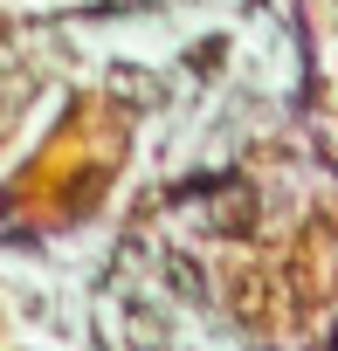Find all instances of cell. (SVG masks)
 <instances>
[{
	"instance_id": "obj_1",
	"label": "cell",
	"mask_w": 338,
	"mask_h": 351,
	"mask_svg": "<svg viewBox=\"0 0 338 351\" xmlns=\"http://www.w3.org/2000/svg\"><path fill=\"white\" fill-rule=\"evenodd\" d=\"M117 330H124L131 351H166V344H173V324H166V310L145 303V296H124V303H117Z\"/></svg>"
},
{
	"instance_id": "obj_2",
	"label": "cell",
	"mask_w": 338,
	"mask_h": 351,
	"mask_svg": "<svg viewBox=\"0 0 338 351\" xmlns=\"http://www.w3.org/2000/svg\"><path fill=\"white\" fill-rule=\"evenodd\" d=\"M159 269H166V282H173V289H180L187 303H201V296H207V282H201V269H194L187 255H166Z\"/></svg>"
},
{
	"instance_id": "obj_3",
	"label": "cell",
	"mask_w": 338,
	"mask_h": 351,
	"mask_svg": "<svg viewBox=\"0 0 338 351\" xmlns=\"http://www.w3.org/2000/svg\"><path fill=\"white\" fill-rule=\"evenodd\" d=\"M111 83H117V97H124V104H138V110H145V104H159V83H152L145 69H111Z\"/></svg>"
}]
</instances>
